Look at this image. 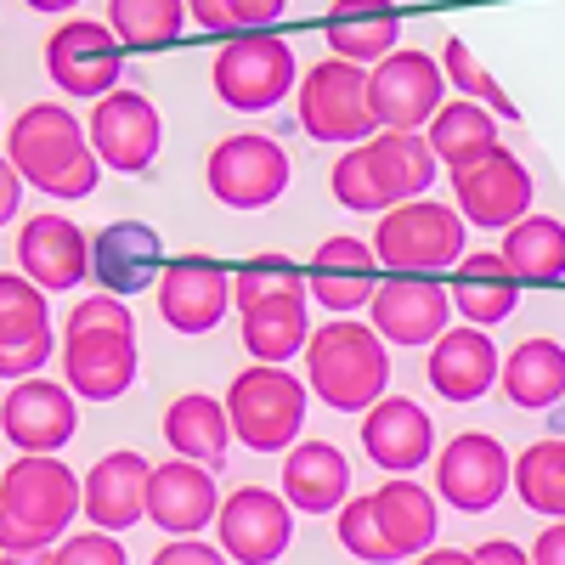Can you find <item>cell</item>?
I'll use <instances>...</instances> for the list:
<instances>
[{
	"instance_id": "cell-1",
	"label": "cell",
	"mask_w": 565,
	"mask_h": 565,
	"mask_svg": "<svg viewBox=\"0 0 565 565\" xmlns=\"http://www.w3.org/2000/svg\"><path fill=\"white\" fill-rule=\"evenodd\" d=\"M136 317L119 295H85L63 322V385L85 402H114L136 385Z\"/></svg>"
},
{
	"instance_id": "cell-2",
	"label": "cell",
	"mask_w": 565,
	"mask_h": 565,
	"mask_svg": "<svg viewBox=\"0 0 565 565\" xmlns=\"http://www.w3.org/2000/svg\"><path fill=\"white\" fill-rule=\"evenodd\" d=\"M7 159L34 193H52V199H90L103 181V159L90 153L85 125L63 103H29L12 119Z\"/></svg>"
},
{
	"instance_id": "cell-3",
	"label": "cell",
	"mask_w": 565,
	"mask_h": 565,
	"mask_svg": "<svg viewBox=\"0 0 565 565\" xmlns=\"http://www.w3.org/2000/svg\"><path fill=\"white\" fill-rule=\"evenodd\" d=\"M79 514V476L57 452H23L0 469V554L52 548Z\"/></svg>"
},
{
	"instance_id": "cell-4",
	"label": "cell",
	"mask_w": 565,
	"mask_h": 565,
	"mask_svg": "<svg viewBox=\"0 0 565 565\" xmlns=\"http://www.w3.org/2000/svg\"><path fill=\"white\" fill-rule=\"evenodd\" d=\"M306 391L334 413H367L391 391V351L373 334V322H328L306 340Z\"/></svg>"
},
{
	"instance_id": "cell-5",
	"label": "cell",
	"mask_w": 565,
	"mask_h": 565,
	"mask_svg": "<svg viewBox=\"0 0 565 565\" xmlns=\"http://www.w3.org/2000/svg\"><path fill=\"white\" fill-rule=\"evenodd\" d=\"M306 380L282 373L271 362L244 367L238 380L226 385V418H232V436H238L249 452H282L295 447L306 430Z\"/></svg>"
},
{
	"instance_id": "cell-6",
	"label": "cell",
	"mask_w": 565,
	"mask_h": 565,
	"mask_svg": "<svg viewBox=\"0 0 565 565\" xmlns=\"http://www.w3.org/2000/svg\"><path fill=\"white\" fill-rule=\"evenodd\" d=\"M215 97L238 114H260V108H277L282 97L295 90L300 79V63H295V45L271 34V29H244L232 34L221 52H215Z\"/></svg>"
},
{
	"instance_id": "cell-7",
	"label": "cell",
	"mask_w": 565,
	"mask_h": 565,
	"mask_svg": "<svg viewBox=\"0 0 565 565\" xmlns=\"http://www.w3.org/2000/svg\"><path fill=\"white\" fill-rule=\"evenodd\" d=\"M373 255L385 271H413V277H436L463 260V215L436 199H407L380 215L373 232Z\"/></svg>"
},
{
	"instance_id": "cell-8",
	"label": "cell",
	"mask_w": 565,
	"mask_h": 565,
	"mask_svg": "<svg viewBox=\"0 0 565 565\" xmlns=\"http://www.w3.org/2000/svg\"><path fill=\"white\" fill-rule=\"evenodd\" d=\"M300 130L322 148H356L373 130V108H367V68L345 63V57H322L317 68H306L300 79Z\"/></svg>"
},
{
	"instance_id": "cell-9",
	"label": "cell",
	"mask_w": 565,
	"mask_h": 565,
	"mask_svg": "<svg viewBox=\"0 0 565 565\" xmlns=\"http://www.w3.org/2000/svg\"><path fill=\"white\" fill-rule=\"evenodd\" d=\"M289 153H282V141L260 136V130H238L215 141V153L204 164V181L210 193L226 204V210H266L289 193Z\"/></svg>"
},
{
	"instance_id": "cell-10",
	"label": "cell",
	"mask_w": 565,
	"mask_h": 565,
	"mask_svg": "<svg viewBox=\"0 0 565 565\" xmlns=\"http://www.w3.org/2000/svg\"><path fill=\"white\" fill-rule=\"evenodd\" d=\"M452 193H458V215L481 232H509L521 215H532V170L514 159L509 148H492L469 164H452Z\"/></svg>"
},
{
	"instance_id": "cell-11",
	"label": "cell",
	"mask_w": 565,
	"mask_h": 565,
	"mask_svg": "<svg viewBox=\"0 0 565 565\" xmlns=\"http://www.w3.org/2000/svg\"><path fill=\"white\" fill-rule=\"evenodd\" d=\"M45 74L63 97H79V103H103L108 90H119V74H125V57H119V40L108 23L97 18H68L52 29L45 40Z\"/></svg>"
},
{
	"instance_id": "cell-12",
	"label": "cell",
	"mask_w": 565,
	"mask_h": 565,
	"mask_svg": "<svg viewBox=\"0 0 565 565\" xmlns=\"http://www.w3.org/2000/svg\"><path fill=\"white\" fill-rule=\"evenodd\" d=\"M447 103V74L424 52H396L367 68V108L380 130H424Z\"/></svg>"
},
{
	"instance_id": "cell-13",
	"label": "cell",
	"mask_w": 565,
	"mask_h": 565,
	"mask_svg": "<svg viewBox=\"0 0 565 565\" xmlns=\"http://www.w3.org/2000/svg\"><path fill=\"white\" fill-rule=\"evenodd\" d=\"M215 532H221L226 559L271 565V559L289 554V543H295V503L282 492H271V487H238V492L221 498Z\"/></svg>"
},
{
	"instance_id": "cell-14",
	"label": "cell",
	"mask_w": 565,
	"mask_h": 565,
	"mask_svg": "<svg viewBox=\"0 0 565 565\" xmlns=\"http://www.w3.org/2000/svg\"><path fill=\"white\" fill-rule=\"evenodd\" d=\"M90 153L103 159V170H119V175H141L153 159H159V141H164V119L159 108L141 97V90H108L103 103H90Z\"/></svg>"
},
{
	"instance_id": "cell-15",
	"label": "cell",
	"mask_w": 565,
	"mask_h": 565,
	"mask_svg": "<svg viewBox=\"0 0 565 565\" xmlns=\"http://www.w3.org/2000/svg\"><path fill=\"white\" fill-rule=\"evenodd\" d=\"M509 481H514V463H509L503 441L487 436V430H463V436H452L436 452V492L452 509H463V514L498 509L503 492H509Z\"/></svg>"
},
{
	"instance_id": "cell-16",
	"label": "cell",
	"mask_w": 565,
	"mask_h": 565,
	"mask_svg": "<svg viewBox=\"0 0 565 565\" xmlns=\"http://www.w3.org/2000/svg\"><path fill=\"white\" fill-rule=\"evenodd\" d=\"M57 334H52V306L45 289H34L29 277L0 271V380L18 385L52 362Z\"/></svg>"
},
{
	"instance_id": "cell-17",
	"label": "cell",
	"mask_w": 565,
	"mask_h": 565,
	"mask_svg": "<svg viewBox=\"0 0 565 565\" xmlns=\"http://www.w3.org/2000/svg\"><path fill=\"white\" fill-rule=\"evenodd\" d=\"M0 430L18 452H63L79 430V396L57 380H18L0 402Z\"/></svg>"
},
{
	"instance_id": "cell-18",
	"label": "cell",
	"mask_w": 565,
	"mask_h": 565,
	"mask_svg": "<svg viewBox=\"0 0 565 565\" xmlns=\"http://www.w3.org/2000/svg\"><path fill=\"white\" fill-rule=\"evenodd\" d=\"M447 317H452V295L430 277H413V271H391L380 289H373V334L385 345H436L447 334Z\"/></svg>"
},
{
	"instance_id": "cell-19",
	"label": "cell",
	"mask_w": 565,
	"mask_h": 565,
	"mask_svg": "<svg viewBox=\"0 0 565 565\" xmlns=\"http://www.w3.org/2000/svg\"><path fill=\"white\" fill-rule=\"evenodd\" d=\"M159 317L175 334H210L232 306V271L210 255H181L159 271Z\"/></svg>"
},
{
	"instance_id": "cell-20",
	"label": "cell",
	"mask_w": 565,
	"mask_h": 565,
	"mask_svg": "<svg viewBox=\"0 0 565 565\" xmlns=\"http://www.w3.org/2000/svg\"><path fill=\"white\" fill-rule=\"evenodd\" d=\"M18 266L34 289L45 295H68L79 282H90V238L68 215H29L23 238H18Z\"/></svg>"
},
{
	"instance_id": "cell-21",
	"label": "cell",
	"mask_w": 565,
	"mask_h": 565,
	"mask_svg": "<svg viewBox=\"0 0 565 565\" xmlns=\"http://www.w3.org/2000/svg\"><path fill=\"white\" fill-rule=\"evenodd\" d=\"M221 509L215 469L193 458H170L148 469V521L164 526L170 537H199Z\"/></svg>"
},
{
	"instance_id": "cell-22",
	"label": "cell",
	"mask_w": 565,
	"mask_h": 565,
	"mask_svg": "<svg viewBox=\"0 0 565 565\" xmlns=\"http://www.w3.org/2000/svg\"><path fill=\"white\" fill-rule=\"evenodd\" d=\"M164 271V238L148 221H114L90 238V282L103 295H141L148 282H159Z\"/></svg>"
},
{
	"instance_id": "cell-23",
	"label": "cell",
	"mask_w": 565,
	"mask_h": 565,
	"mask_svg": "<svg viewBox=\"0 0 565 565\" xmlns=\"http://www.w3.org/2000/svg\"><path fill=\"white\" fill-rule=\"evenodd\" d=\"M79 514H90V526L103 532H130L136 521H148V458L119 447L90 463V476L79 481Z\"/></svg>"
},
{
	"instance_id": "cell-24",
	"label": "cell",
	"mask_w": 565,
	"mask_h": 565,
	"mask_svg": "<svg viewBox=\"0 0 565 565\" xmlns=\"http://www.w3.org/2000/svg\"><path fill=\"white\" fill-rule=\"evenodd\" d=\"M362 447L391 476H413L418 463L436 458V418L407 396H380L362 413Z\"/></svg>"
},
{
	"instance_id": "cell-25",
	"label": "cell",
	"mask_w": 565,
	"mask_h": 565,
	"mask_svg": "<svg viewBox=\"0 0 565 565\" xmlns=\"http://www.w3.org/2000/svg\"><path fill=\"white\" fill-rule=\"evenodd\" d=\"M322 34H328V52L356 63V68H373L396 52L402 40V12L396 0H334L322 18Z\"/></svg>"
},
{
	"instance_id": "cell-26",
	"label": "cell",
	"mask_w": 565,
	"mask_h": 565,
	"mask_svg": "<svg viewBox=\"0 0 565 565\" xmlns=\"http://www.w3.org/2000/svg\"><path fill=\"white\" fill-rule=\"evenodd\" d=\"M498 345L487 328H447L430 345V391L441 402H481L498 385Z\"/></svg>"
},
{
	"instance_id": "cell-27",
	"label": "cell",
	"mask_w": 565,
	"mask_h": 565,
	"mask_svg": "<svg viewBox=\"0 0 565 565\" xmlns=\"http://www.w3.org/2000/svg\"><path fill=\"white\" fill-rule=\"evenodd\" d=\"M362 153H367L373 175H380L391 210L407 204V199H424L441 175V159H436L430 141H424V130H373L362 141Z\"/></svg>"
},
{
	"instance_id": "cell-28",
	"label": "cell",
	"mask_w": 565,
	"mask_h": 565,
	"mask_svg": "<svg viewBox=\"0 0 565 565\" xmlns=\"http://www.w3.org/2000/svg\"><path fill=\"white\" fill-rule=\"evenodd\" d=\"M373 266H380V255H373V244L362 238H322L317 255H311V277H306V295H317L328 311H356L373 300Z\"/></svg>"
},
{
	"instance_id": "cell-29",
	"label": "cell",
	"mask_w": 565,
	"mask_h": 565,
	"mask_svg": "<svg viewBox=\"0 0 565 565\" xmlns=\"http://www.w3.org/2000/svg\"><path fill=\"white\" fill-rule=\"evenodd\" d=\"M452 311H463L469 328H498L514 317V306H521V282H514V271L503 266L498 249H476L458 260V277H452Z\"/></svg>"
},
{
	"instance_id": "cell-30",
	"label": "cell",
	"mask_w": 565,
	"mask_h": 565,
	"mask_svg": "<svg viewBox=\"0 0 565 565\" xmlns=\"http://www.w3.org/2000/svg\"><path fill=\"white\" fill-rule=\"evenodd\" d=\"M282 498L306 514H328L351 498V463L328 441H295L282 458Z\"/></svg>"
},
{
	"instance_id": "cell-31",
	"label": "cell",
	"mask_w": 565,
	"mask_h": 565,
	"mask_svg": "<svg viewBox=\"0 0 565 565\" xmlns=\"http://www.w3.org/2000/svg\"><path fill=\"white\" fill-rule=\"evenodd\" d=\"M373 514H380L385 543L396 548V559H418L424 548H436L441 509H436V492L430 487H418L407 476H391L380 492H373Z\"/></svg>"
},
{
	"instance_id": "cell-32",
	"label": "cell",
	"mask_w": 565,
	"mask_h": 565,
	"mask_svg": "<svg viewBox=\"0 0 565 565\" xmlns=\"http://www.w3.org/2000/svg\"><path fill=\"white\" fill-rule=\"evenodd\" d=\"M498 385L514 407L526 413H548L565 396V345L559 340H521L509 351V362L498 367Z\"/></svg>"
},
{
	"instance_id": "cell-33",
	"label": "cell",
	"mask_w": 565,
	"mask_h": 565,
	"mask_svg": "<svg viewBox=\"0 0 565 565\" xmlns=\"http://www.w3.org/2000/svg\"><path fill=\"white\" fill-rule=\"evenodd\" d=\"M244 317V351L255 362H271V367H289V356H306V340H311V317H306V295H271Z\"/></svg>"
},
{
	"instance_id": "cell-34",
	"label": "cell",
	"mask_w": 565,
	"mask_h": 565,
	"mask_svg": "<svg viewBox=\"0 0 565 565\" xmlns=\"http://www.w3.org/2000/svg\"><path fill=\"white\" fill-rule=\"evenodd\" d=\"M164 441L175 458H193V463H226V447H232V418H226V402L193 391V396H175L170 413H164Z\"/></svg>"
},
{
	"instance_id": "cell-35",
	"label": "cell",
	"mask_w": 565,
	"mask_h": 565,
	"mask_svg": "<svg viewBox=\"0 0 565 565\" xmlns=\"http://www.w3.org/2000/svg\"><path fill=\"white\" fill-rule=\"evenodd\" d=\"M503 266L514 271V282H559L565 277V221L554 215H521L503 238Z\"/></svg>"
},
{
	"instance_id": "cell-36",
	"label": "cell",
	"mask_w": 565,
	"mask_h": 565,
	"mask_svg": "<svg viewBox=\"0 0 565 565\" xmlns=\"http://www.w3.org/2000/svg\"><path fill=\"white\" fill-rule=\"evenodd\" d=\"M424 141L436 148V159L452 170V164H469V159H481L498 148V119L481 108V103H441L436 119L424 125Z\"/></svg>"
},
{
	"instance_id": "cell-37",
	"label": "cell",
	"mask_w": 565,
	"mask_h": 565,
	"mask_svg": "<svg viewBox=\"0 0 565 565\" xmlns=\"http://www.w3.org/2000/svg\"><path fill=\"white\" fill-rule=\"evenodd\" d=\"M108 29L130 52H159V45L181 40L186 0H108Z\"/></svg>"
},
{
	"instance_id": "cell-38",
	"label": "cell",
	"mask_w": 565,
	"mask_h": 565,
	"mask_svg": "<svg viewBox=\"0 0 565 565\" xmlns=\"http://www.w3.org/2000/svg\"><path fill=\"white\" fill-rule=\"evenodd\" d=\"M514 492L532 514L565 521V436H548L514 458Z\"/></svg>"
},
{
	"instance_id": "cell-39",
	"label": "cell",
	"mask_w": 565,
	"mask_h": 565,
	"mask_svg": "<svg viewBox=\"0 0 565 565\" xmlns=\"http://www.w3.org/2000/svg\"><path fill=\"white\" fill-rule=\"evenodd\" d=\"M441 74H447V85H458V90H463L469 103H481V108H487L492 119H509V125L521 119V108L509 103V90H503V85H498V79H492V74L481 68V57L469 52V45H463L458 34H452V40L441 45Z\"/></svg>"
},
{
	"instance_id": "cell-40",
	"label": "cell",
	"mask_w": 565,
	"mask_h": 565,
	"mask_svg": "<svg viewBox=\"0 0 565 565\" xmlns=\"http://www.w3.org/2000/svg\"><path fill=\"white\" fill-rule=\"evenodd\" d=\"M271 295H306V277L289 255H255L232 271V300H238V311H249Z\"/></svg>"
},
{
	"instance_id": "cell-41",
	"label": "cell",
	"mask_w": 565,
	"mask_h": 565,
	"mask_svg": "<svg viewBox=\"0 0 565 565\" xmlns=\"http://www.w3.org/2000/svg\"><path fill=\"white\" fill-rule=\"evenodd\" d=\"M340 543H345V554H356L362 565H391V559H396V548L385 543L380 514H373V492L340 503Z\"/></svg>"
},
{
	"instance_id": "cell-42",
	"label": "cell",
	"mask_w": 565,
	"mask_h": 565,
	"mask_svg": "<svg viewBox=\"0 0 565 565\" xmlns=\"http://www.w3.org/2000/svg\"><path fill=\"white\" fill-rule=\"evenodd\" d=\"M334 199H340L345 210H356V215H385V210H391L380 175H373V164H367V153H362V141H356V148H345L340 164H334Z\"/></svg>"
},
{
	"instance_id": "cell-43",
	"label": "cell",
	"mask_w": 565,
	"mask_h": 565,
	"mask_svg": "<svg viewBox=\"0 0 565 565\" xmlns=\"http://www.w3.org/2000/svg\"><path fill=\"white\" fill-rule=\"evenodd\" d=\"M52 565H130V554H125V543H119L114 532L90 526V532L63 537L57 554H52Z\"/></svg>"
},
{
	"instance_id": "cell-44",
	"label": "cell",
	"mask_w": 565,
	"mask_h": 565,
	"mask_svg": "<svg viewBox=\"0 0 565 565\" xmlns=\"http://www.w3.org/2000/svg\"><path fill=\"white\" fill-rule=\"evenodd\" d=\"M153 565H232V559H226V548H215V543H199V537H170V543L153 554Z\"/></svg>"
},
{
	"instance_id": "cell-45",
	"label": "cell",
	"mask_w": 565,
	"mask_h": 565,
	"mask_svg": "<svg viewBox=\"0 0 565 565\" xmlns=\"http://www.w3.org/2000/svg\"><path fill=\"white\" fill-rule=\"evenodd\" d=\"M282 7L289 0H226V12H232V29H271L277 18H282Z\"/></svg>"
},
{
	"instance_id": "cell-46",
	"label": "cell",
	"mask_w": 565,
	"mask_h": 565,
	"mask_svg": "<svg viewBox=\"0 0 565 565\" xmlns=\"http://www.w3.org/2000/svg\"><path fill=\"white\" fill-rule=\"evenodd\" d=\"M23 175H18V164L0 153V226H12V215H18V204H23Z\"/></svg>"
},
{
	"instance_id": "cell-47",
	"label": "cell",
	"mask_w": 565,
	"mask_h": 565,
	"mask_svg": "<svg viewBox=\"0 0 565 565\" xmlns=\"http://www.w3.org/2000/svg\"><path fill=\"white\" fill-rule=\"evenodd\" d=\"M476 554V565H532V554L521 543H509V537H487L481 548H469Z\"/></svg>"
},
{
	"instance_id": "cell-48",
	"label": "cell",
	"mask_w": 565,
	"mask_h": 565,
	"mask_svg": "<svg viewBox=\"0 0 565 565\" xmlns=\"http://www.w3.org/2000/svg\"><path fill=\"white\" fill-rule=\"evenodd\" d=\"M186 12H193V23L210 29V34H238V29H232L226 0H186Z\"/></svg>"
},
{
	"instance_id": "cell-49",
	"label": "cell",
	"mask_w": 565,
	"mask_h": 565,
	"mask_svg": "<svg viewBox=\"0 0 565 565\" xmlns=\"http://www.w3.org/2000/svg\"><path fill=\"white\" fill-rule=\"evenodd\" d=\"M532 565H565V521L543 526V537L532 543Z\"/></svg>"
},
{
	"instance_id": "cell-50",
	"label": "cell",
	"mask_w": 565,
	"mask_h": 565,
	"mask_svg": "<svg viewBox=\"0 0 565 565\" xmlns=\"http://www.w3.org/2000/svg\"><path fill=\"white\" fill-rule=\"evenodd\" d=\"M418 565H476V554H463V548H424Z\"/></svg>"
},
{
	"instance_id": "cell-51",
	"label": "cell",
	"mask_w": 565,
	"mask_h": 565,
	"mask_svg": "<svg viewBox=\"0 0 565 565\" xmlns=\"http://www.w3.org/2000/svg\"><path fill=\"white\" fill-rule=\"evenodd\" d=\"M0 565H52L45 548H29V554H0Z\"/></svg>"
},
{
	"instance_id": "cell-52",
	"label": "cell",
	"mask_w": 565,
	"mask_h": 565,
	"mask_svg": "<svg viewBox=\"0 0 565 565\" xmlns=\"http://www.w3.org/2000/svg\"><path fill=\"white\" fill-rule=\"evenodd\" d=\"M29 7H34V12H74L79 0H29Z\"/></svg>"
}]
</instances>
